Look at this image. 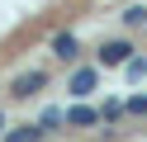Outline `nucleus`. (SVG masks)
<instances>
[{
  "mask_svg": "<svg viewBox=\"0 0 147 142\" xmlns=\"http://www.w3.org/2000/svg\"><path fill=\"white\" fill-rule=\"evenodd\" d=\"M128 52H138L128 38H109V43H100V52H95V66H100V71H119V66L128 62Z\"/></svg>",
  "mask_w": 147,
  "mask_h": 142,
  "instance_id": "1",
  "label": "nucleus"
},
{
  "mask_svg": "<svg viewBox=\"0 0 147 142\" xmlns=\"http://www.w3.org/2000/svg\"><path fill=\"white\" fill-rule=\"evenodd\" d=\"M43 85H48V71H38V66H33V71H19L10 81V100H33Z\"/></svg>",
  "mask_w": 147,
  "mask_h": 142,
  "instance_id": "2",
  "label": "nucleus"
},
{
  "mask_svg": "<svg viewBox=\"0 0 147 142\" xmlns=\"http://www.w3.org/2000/svg\"><path fill=\"white\" fill-rule=\"evenodd\" d=\"M95 85H100V66H76V71H71V81H67V90L76 95V100H86Z\"/></svg>",
  "mask_w": 147,
  "mask_h": 142,
  "instance_id": "3",
  "label": "nucleus"
},
{
  "mask_svg": "<svg viewBox=\"0 0 147 142\" xmlns=\"http://www.w3.org/2000/svg\"><path fill=\"white\" fill-rule=\"evenodd\" d=\"M62 123L67 128H90V123H100V114L90 104H71V109H62Z\"/></svg>",
  "mask_w": 147,
  "mask_h": 142,
  "instance_id": "4",
  "label": "nucleus"
},
{
  "mask_svg": "<svg viewBox=\"0 0 147 142\" xmlns=\"http://www.w3.org/2000/svg\"><path fill=\"white\" fill-rule=\"evenodd\" d=\"M52 57H57V62H76L81 57V38L76 33H57L52 38Z\"/></svg>",
  "mask_w": 147,
  "mask_h": 142,
  "instance_id": "5",
  "label": "nucleus"
},
{
  "mask_svg": "<svg viewBox=\"0 0 147 142\" xmlns=\"http://www.w3.org/2000/svg\"><path fill=\"white\" fill-rule=\"evenodd\" d=\"M10 128V123H5ZM48 133L38 128V123H19V128H10V133H0V142H43Z\"/></svg>",
  "mask_w": 147,
  "mask_h": 142,
  "instance_id": "6",
  "label": "nucleus"
},
{
  "mask_svg": "<svg viewBox=\"0 0 147 142\" xmlns=\"http://www.w3.org/2000/svg\"><path fill=\"white\" fill-rule=\"evenodd\" d=\"M119 71H123L128 81H142V76H147V57H138V52H128V62L119 66Z\"/></svg>",
  "mask_w": 147,
  "mask_h": 142,
  "instance_id": "7",
  "label": "nucleus"
},
{
  "mask_svg": "<svg viewBox=\"0 0 147 142\" xmlns=\"http://www.w3.org/2000/svg\"><path fill=\"white\" fill-rule=\"evenodd\" d=\"M95 114H100V123H119V118H123V100H105Z\"/></svg>",
  "mask_w": 147,
  "mask_h": 142,
  "instance_id": "8",
  "label": "nucleus"
},
{
  "mask_svg": "<svg viewBox=\"0 0 147 142\" xmlns=\"http://www.w3.org/2000/svg\"><path fill=\"white\" fill-rule=\"evenodd\" d=\"M119 19H123V28H138V24H147V5H128Z\"/></svg>",
  "mask_w": 147,
  "mask_h": 142,
  "instance_id": "9",
  "label": "nucleus"
},
{
  "mask_svg": "<svg viewBox=\"0 0 147 142\" xmlns=\"http://www.w3.org/2000/svg\"><path fill=\"white\" fill-rule=\"evenodd\" d=\"M38 128H43V133H57V128H62V109H48V114L38 118Z\"/></svg>",
  "mask_w": 147,
  "mask_h": 142,
  "instance_id": "10",
  "label": "nucleus"
},
{
  "mask_svg": "<svg viewBox=\"0 0 147 142\" xmlns=\"http://www.w3.org/2000/svg\"><path fill=\"white\" fill-rule=\"evenodd\" d=\"M123 114H147V95H133V100H123Z\"/></svg>",
  "mask_w": 147,
  "mask_h": 142,
  "instance_id": "11",
  "label": "nucleus"
},
{
  "mask_svg": "<svg viewBox=\"0 0 147 142\" xmlns=\"http://www.w3.org/2000/svg\"><path fill=\"white\" fill-rule=\"evenodd\" d=\"M0 133H5V109H0Z\"/></svg>",
  "mask_w": 147,
  "mask_h": 142,
  "instance_id": "12",
  "label": "nucleus"
}]
</instances>
